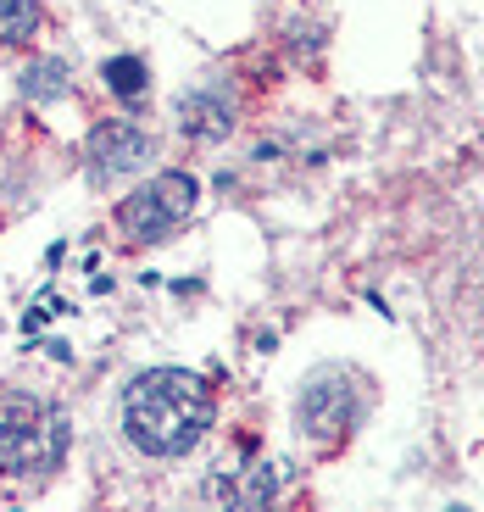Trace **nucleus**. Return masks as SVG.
<instances>
[{
    "instance_id": "nucleus-1",
    "label": "nucleus",
    "mask_w": 484,
    "mask_h": 512,
    "mask_svg": "<svg viewBox=\"0 0 484 512\" xmlns=\"http://www.w3.org/2000/svg\"><path fill=\"white\" fill-rule=\"evenodd\" d=\"M212 429V390L184 368H151L123 390V435L145 457H184Z\"/></svg>"
},
{
    "instance_id": "nucleus-2",
    "label": "nucleus",
    "mask_w": 484,
    "mask_h": 512,
    "mask_svg": "<svg viewBox=\"0 0 484 512\" xmlns=\"http://www.w3.org/2000/svg\"><path fill=\"white\" fill-rule=\"evenodd\" d=\"M67 457V412L45 396H0V474L39 479Z\"/></svg>"
},
{
    "instance_id": "nucleus-3",
    "label": "nucleus",
    "mask_w": 484,
    "mask_h": 512,
    "mask_svg": "<svg viewBox=\"0 0 484 512\" xmlns=\"http://www.w3.org/2000/svg\"><path fill=\"white\" fill-rule=\"evenodd\" d=\"M195 212V179L190 173H162L145 190H134L123 206H117V229L128 240H162L173 234L184 218Z\"/></svg>"
},
{
    "instance_id": "nucleus-4",
    "label": "nucleus",
    "mask_w": 484,
    "mask_h": 512,
    "mask_svg": "<svg viewBox=\"0 0 484 512\" xmlns=\"http://www.w3.org/2000/svg\"><path fill=\"white\" fill-rule=\"evenodd\" d=\"M351 412H357V396H351V384L340 379V373H323V379H312L301 390V407H295V418H301L306 435H345V423H351Z\"/></svg>"
},
{
    "instance_id": "nucleus-5",
    "label": "nucleus",
    "mask_w": 484,
    "mask_h": 512,
    "mask_svg": "<svg viewBox=\"0 0 484 512\" xmlns=\"http://www.w3.org/2000/svg\"><path fill=\"white\" fill-rule=\"evenodd\" d=\"M140 162H151V140L134 123H101L90 134V167L101 184L128 173V167H140Z\"/></svg>"
},
{
    "instance_id": "nucleus-6",
    "label": "nucleus",
    "mask_w": 484,
    "mask_h": 512,
    "mask_svg": "<svg viewBox=\"0 0 484 512\" xmlns=\"http://www.w3.org/2000/svg\"><path fill=\"white\" fill-rule=\"evenodd\" d=\"M179 123H184L190 140H223V134H229V106L217 101L212 90L184 95V101H179Z\"/></svg>"
},
{
    "instance_id": "nucleus-7",
    "label": "nucleus",
    "mask_w": 484,
    "mask_h": 512,
    "mask_svg": "<svg viewBox=\"0 0 484 512\" xmlns=\"http://www.w3.org/2000/svg\"><path fill=\"white\" fill-rule=\"evenodd\" d=\"M101 78H106V90H112L117 101H128V106H140L145 90H151V78H145L140 56H112V62L101 67Z\"/></svg>"
},
{
    "instance_id": "nucleus-8",
    "label": "nucleus",
    "mask_w": 484,
    "mask_h": 512,
    "mask_svg": "<svg viewBox=\"0 0 484 512\" xmlns=\"http://www.w3.org/2000/svg\"><path fill=\"white\" fill-rule=\"evenodd\" d=\"M39 23H45L39 0H0V45H23V39H34Z\"/></svg>"
},
{
    "instance_id": "nucleus-9",
    "label": "nucleus",
    "mask_w": 484,
    "mask_h": 512,
    "mask_svg": "<svg viewBox=\"0 0 484 512\" xmlns=\"http://www.w3.org/2000/svg\"><path fill=\"white\" fill-rule=\"evenodd\" d=\"M23 95H34V101H56V95H67V67L62 62H34L23 73Z\"/></svg>"
},
{
    "instance_id": "nucleus-10",
    "label": "nucleus",
    "mask_w": 484,
    "mask_h": 512,
    "mask_svg": "<svg viewBox=\"0 0 484 512\" xmlns=\"http://www.w3.org/2000/svg\"><path fill=\"white\" fill-rule=\"evenodd\" d=\"M457 512H462V507H457Z\"/></svg>"
}]
</instances>
